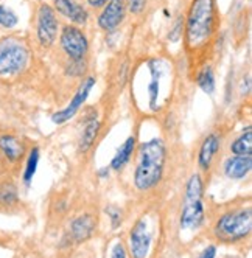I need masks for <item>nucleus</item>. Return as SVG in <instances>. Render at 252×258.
Listing matches in <instances>:
<instances>
[{"instance_id":"1","label":"nucleus","mask_w":252,"mask_h":258,"mask_svg":"<svg viewBox=\"0 0 252 258\" xmlns=\"http://www.w3.org/2000/svg\"><path fill=\"white\" fill-rule=\"evenodd\" d=\"M139 154L140 156L134 174V183L139 190L145 191L156 187L160 182L167 159V150L160 139H153L140 146Z\"/></svg>"},{"instance_id":"2","label":"nucleus","mask_w":252,"mask_h":258,"mask_svg":"<svg viewBox=\"0 0 252 258\" xmlns=\"http://www.w3.org/2000/svg\"><path fill=\"white\" fill-rule=\"evenodd\" d=\"M213 0H193L187 19V44L190 48H201L213 33Z\"/></svg>"},{"instance_id":"3","label":"nucleus","mask_w":252,"mask_h":258,"mask_svg":"<svg viewBox=\"0 0 252 258\" xmlns=\"http://www.w3.org/2000/svg\"><path fill=\"white\" fill-rule=\"evenodd\" d=\"M30 58L28 47L16 38H5L0 41V75L11 77L22 72Z\"/></svg>"},{"instance_id":"4","label":"nucleus","mask_w":252,"mask_h":258,"mask_svg":"<svg viewBox=\"0 0 252 258\" xmlns=\"http://www.w3.org/2000/svg\"><path fill=\"white\" fill-rule=\"evenodd\" d=\"M204 219V206H203V182L198 174H193L188 179L187 191L184 199V209L181 216V226L184 229H196Z\"/></svg>"},{"instance_id":"5","label":"nucleus","mask_w":252,"mask_h":258,"mask_svg":"<svg viewBox=\"0 0 252 258\" xmlns=\"http://www.w3.org/2000/svg\"><path fill=\"white\" fill-rule=\"evenodd\" d=\"M252 229V213L250 209H241L223 215L217 226H215V232H217L218 238L223 241H238L247 236Z\"/></svg>"},{"instance_id":"6","label":"nucleus","mask_w":252,"mask_h":258,"mask_svg":"<svg viewBox=\"0 0 252 258\" xmlns=\"http://www.w3.org/2000/svg\"><path fill=\"white\" fill-rule=\"evenodd\" d=\"M61 47L69 54L70 59L78 61L83 59V56L87 53L89 44L84 33L80 28L67 25L61 33Z\"/></svg>"},{"instance_id":"7","label":"nucleus","mask_w":252,"mask_h":258,"mask_svg":"<svg viewBox=\"0 0 252 258\" xmlns=\"http://www.w3.org/2000/svg\"><path fill=\"white\" fill-rule=\"evenodd\" d=\"M58 34V21L56 14L50 5L42 4L38 11V39L41 45H53Z\"/></svg>"},{"instance_id":"8","label":"nucleus","mask_w":252,"mask_h":258,"mask_svg":"<svg viewBox=\"0 0 252 258\" xmlns=\"http://www.w3.org/2000/svg\"><path fill=\"white\" fill-rule=\"evenodd\" d=\"M94 86H95V78L89 77V78L83 80V83L80 84L78 90L75 92V95H74V98H72V101L69 103V106L53 115V121L61 124V123H66L67 120H70L72 117H74L78 112V109L87 100V97H89V94H91V90H92Z\"/></svg>"},{"instance_id":"9","label":"nucleus","mask_w":252,"mask_h":258,"mask_svg":"<svg viewBox=\"0 0 252 258\" xmlns=\"http://www.w3.org/2000/svg\"><path fill=\"white\" fill-rule=\"evenodd\" d=\"M150 244H151V235L147 229V223L143 219H140L130 235V246H131L133 256L145 258L150 250Z\"/></svg>"},{"instance_id":"10","label":"nucleus","mask_w":252,"mask_h":258,"mask_svg":"<svg viewBox=\"0 0 252 258\" xmlns=\"http://www.w3.org/2000/svg\"><path fill=\"white\" fill-rule=\"evenodd\" d=\"M124 0H107V5L98 17V25L106 31L115 30L124 17Z\"/></svg>"},{"instance_id":"11","label":"nucleus","mask_w":252,"mask_h":258,"mask_svg":"<svg viewBox=\"0 0 252 258\" xmlns=\"http://www.w3.org/2000/svg\"><path fill=\"white\" fill-rule=\"evenodd\" d=\"M55 8L59 14L67 17L74 24L84 25L87 22V11L72 0H55Z\"/></svg>"},{"instance_id":"12","label":"nucleus","mask_w":252,"mask_h":258,"mask_svg":"<svg viewBox=\"0 0 252 258\" xmlns=\"http://www.w3.org/2000/svg\"><path fill=\"white\" fill-rule=\"evenodd\" d=\"M95 218L92 215H81L78 216L70 226V235L74 238V241L81 243L91 236L95 230Z\"/></svg>"},{"instance_id":"13","label":"nucleus","mask_w":252,"mask_h":258,"mask_svg":"<svg viewBox=\"0 0 252 258\" xmlns=\"http://www.w3.org/2000/svg\"><path fill=\"white\" fill-rule=\"evenodd\" d=\"M252 168V156H233L224 163V173L230 179H243Z\"/></svg>"},{"instance_id":"14","label":"nucleus","mask_w":252,"mask_h":258,"mask_svg":"<svg viewBox=\"0 0 252 258\" xmlns=\"http://www.w3.org/2000/svg\"><path fill=\"white\" fill-rule=\"evenodd\" d=\"M218 150H220V137L217 134L207 136L200 148V154H198V162H200V167L203 170L210 168V165H212L215 156H217Z\"/></svg>"},{"instance_id":"15","label":"nucleus","mask_w":252,"mask_h":258,"mask_svg":"<svg viewBox=\"0 0 252 258\" xmlns=\"http://www.w3.org/2000/svg\"><path fill=\"white\" fill-rule=\"evenodd\" d=\"M0 151L4 153V156L11 160V162H16L19 160L22 156H24V143L16 139L14 136H2L0 137Z\"/></svg>"},{"instance_id":"16","label":"nucleus","mask_w":252,"mask_h":258,"mask_svg":"<svg viewBox=\"0 0 252 258\" xmlns=\"http://www.w3.org/2000/svg\"><path fill=\"white\" fill-rule=\"evenodd\" d=\"M134 146H136V139L134 137H130L120 146V150L117 151V154H115V157L112 159V163H111V167L114 170H120V168L124 167L126 163H128V160L131 159V154L134 151Z\"/></svg>"},{"instance_id":"17","label":"nucleus","mask_w":252,"mask_h":258,"mask_svg":"<svg viewBox=\"0 0 252 258\" xmlns=\"http://www.w3.org/2000/svg\"><path fill=\"white\" fill-rule=\"evenodd\" d=\"M232 153L235 156H250L252 153V129L247 127L246 133H243L230 146Z\"/></svg>"},{"instance_id":"18","label":"nucleus","mask_w":252,"mask_h":258,"mask_svg":"<svg viewBox=\"0 0 252 258\" xmlns=\"http://www.w3.org/2000/svg\"><path fill=\"white\" fill-rule=\"evenodd\" d=\"M98 127H100V123L97 121V118H92L86 123V126L83 129V136H81V150L83 151H87L92 146V143L95 142L97 134H98Z\"/></svg>"},{"instance_id":"19","label":"nucleus","mask_w":252,"mask_h":258,"mask_svg":"<svg viewBox=\"0 0 252 258\" xmlns=\"http://www.w3.org/2000/svg\"><path fill=\"white\" fill-rule=\"evenodd\" d=\"M150 70H151V83L148 86V94H150V103L151 107H156V101L159 97V86H160V67L157 64V61H151L150 62Z\"/></svg>"},{"instance_id":"20","label":"nucleus","mask_w":252,"mask_h":258,"mask_svg":"<svg viewBox=\"0 0 252 258\" xmlns=\"http://www.w3.org/2000/svg\"><path fill=\"white\" fill-rule=\"evenodd\" d=\"M198 86H200L206 94H213L215 90V75H213V70L210 66H206L201 73L198 75Z\"/></svg>"},{"instance_id":"21","label":"nucleus","mask_w":252,"mask_h":258,"mask_svg":"<svg viewBox=\"0 0 252 258\" xmlns=\"http://www.w3.org/2000/svg\"><path fill=\"white\" fill-rule=\"evenodd\" d=\"M38 162H39V150L34 148L31 150L30 156H28V160H27V167H25V173H24V180L28 183L34 173H36V168H38Z\"/></svg>"},{"instance_id":"22","label":"nucleus","mask_w":252,"mask_h":258,"mask_svg":"<svg viewBox=\"0 0 252 258\" xmlns=\"http://www.w3.org/2000/svg\"><path fill=\"white\" fill-rule=\"evenodd\" d=\"M16 24H17V16L5 5H0V27L13 28Z\"/></svg>"},{"instance_id":"23","label":"nucleus","mask_w":252,"mask_h":258,"mask_svg":"<svg viewBox=\"0 0 252 258\" xmlns=\"http://www.w3.org/2000/svg\"><path fill=\"white\" fill-rule=\"evenodd\" d=\"M17 201V190L13 183H5V185L0 188V202L2 204H14Z\"/></svg>"},{"instance_id":"24","label":"nucleus","mask_w":252,"mask_h":258,"mask_svg":"<svg viewBox=\"0 0 252 258\" xmlns=\"http://www.w3.org/2000/svg\"><path fill=\"white\" fill-rule=\"evenodd\" d=\"M126 5H128L130 11L133 14H140L143 10H145L147 0H126Z\"/></svg>"},{"instance_id":"25","label":"nucleus","mask_w":252,"mask_h":258,"mask_svg":"<svg viewBox=\"0 0 252 258\" xmlns=\"http://www.w3.org/2000/svg\"><path fill=\"white\" fill-rule=\"evenodd\" d=\"M112 258H126V252L121 243H117L112 250Z\"/></svg>"},{"instance_id":"26","label":"nucleus","mask_w":252,"mask_h":258,"mask_svg":"<svg viewBox=\"0 0 252 258\" xmlns=\"http://www.w3.org/2000/svg\"><path fill=\"white\" fill-rule=\"evenodd\" d=\"M215 256H217V247H215V246H209L203 252V255L200 258H215Z\"/></svg>"},{"instance_id":"27","label":"nucleus","mask_w":252,"mask_h":258,"mask_svg":"<svg viewBox=\"0 0 252 258\" xmlns=\"http://www.w3.org/2000/svg\"><path fill=\"white\" fill-rule=\"evenodd\" d=\"M181 28H182V24H181V21L176 22V25H174V30H173V34H170V38H171L173 41H177V39H179V34H181Z\"/></svg>"},{"instance_id":"28","label":"nucleus","mask_w":252,"mask_h":258,"mask_svg":"<svg viewBox=\"0 0 252 258\" xmlns=\"http://www.w3.org/2000/svg\"><path fill=\"white\" fill-rule=\"evenodd\" d=\"M106 2H107V0H87V4L91 7H94V8H100V7L106 5Z\"/></svg>"}]
</instances>
